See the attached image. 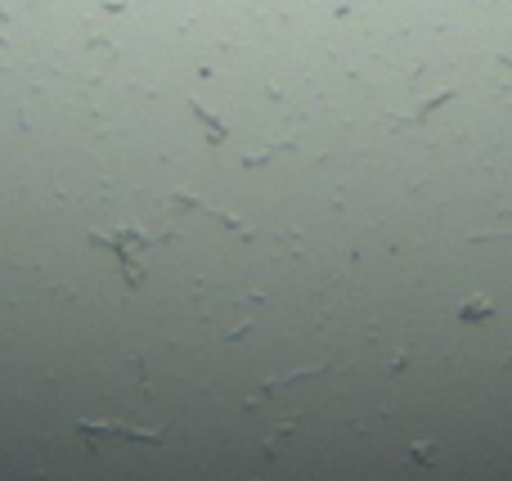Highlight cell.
<instances>
[{"label": "cell", "mask_w": 512, "mask_h": 481, "mask_svg": "<svg viewBox=\"0 0 512 481\" xmlns=\"http://www.w3.org/2000/svg\"><path fill=\"white\" fill-rule=\"evenodd\" d=\"M81 437H86L90 446H104V441H158V432L122 428V423H81Z\"/></svg>", "instance_id": "1"}]
</instances>
